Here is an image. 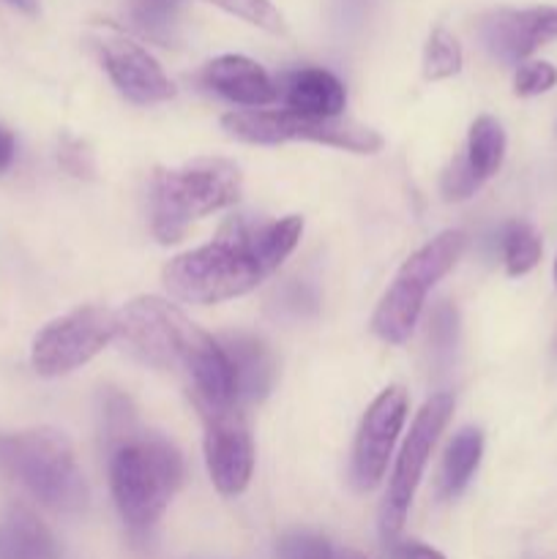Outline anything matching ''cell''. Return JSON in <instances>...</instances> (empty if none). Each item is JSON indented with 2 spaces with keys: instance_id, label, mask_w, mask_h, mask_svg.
Here are the masks:
<instances>
[{
  "instance_id": "24",
  "label": "cell",
  "mask_w": 557,
  "mask_h": 559,
  "mask_svg": "<svg viewBox=\"0 0 557 559\" xmlns=\"http://www.w3.org/2000/svg\"><path fill=\"white\" fill-rule=\"evenodd\" d=\"M557 85V69L546 60H524L513 74V93L522 98L541 96Z\"/></svg>"
},
{
  "instance_id": "15",
  "label": "cell",
  "mask_w": 557,
  "mask_h": 559,
  "mask_svg": "<svg viewBox=\"0 0 557 559\" xmlns=\"http://www.w3.org/2000/svg\"><path fill=\"white\" fill-rule=\"evenodd\" d=\"M233 369L235 402H262L276 382V360L262 338L251 333H224L218 338Z\"/></svg>"
},
{
  "instance_id": "14",
  "label": "cell",
  "mask_w": 557,
  "mask_h": 559,
  "mask_svg": "<svg viewBox=\"0 0 557 559\" xmlns=\"http://www.w3.org/2000/svg\"><path fill=\"white\" fill-rule=\"evenodd\" d=\"M200 80L213 93L240 107H265L278 98L276 80L246 55H218L205 63Z\"/></svg>"
},
{
  "instance_id": "13",
  "label": "cell",
  "mask_w": 557,
  "mask_h": 559,
  "mask_svg": "<svg viewBox=\"0 0 557 559\" xmlns=\"http://www.w3.org/2000/svg\"><path fill=\"white\" fill-rule=\"evenodd\" d=\"M98 55L112 85L129 102L147 107V104H162L175 96V85L164 74L162 63L134 38L123 33H107L98 38Z\"/></svg>"
},
{
  "instance_id": "16",
  "label": "cell",
  "mask_w": 557,
  "mask_h": 559,
  "mask_svg": "<svg viewBox=\"0 0 557 559\" xmlns=\"http://www.w3.org/2000/svg\"><path fill=\"white\" fill-rule=\"evenodd\" d=\"M276 87L287 109L309 115V118H342L344 104H347L342 80L328 69L287 71L276 82Z\"/></svg>"
},
{
  "instance_id": "10",
  "label": "cell",
  "mask_w": 557,
  "mask_h": 559,
  "mask_svg": "<svg viewBox=\"0 0 557 559\" xmlns=\"http://www.w3.org/2000/svg\"><path fill=\"white\" fill-rule=\"evenodd\" d=\"M205 424V462L218 495L238 497L254 473V442L238 404L200 407Z\"/></svg>"
},
{
  "instance_id": "27",
  "label": "cell",
  "mask_w": 557,
  "mask_h": 559,
  "mask_svg": "<svg viewBox=\"0 0 557 559\" xmlns=\"http://www.w3.org/2000/svg\"><path fill=\"white\" fill-rule=\"evenodd\" d=\"M478 186H481V180L475 178L473 169L467 167V162H464V153H462V156L453 158V162L448 164L446 173H442L440 189H442V197H446V200L457 202V200H467L470 194H475V189H478Z\"/></svg>"
},
{
  "instance_id": "21",
  "label": "cell",
  "mask_w": 557,
  "mask_h": 559,
  "mask_svg": "<svg viewBox=\"0 0 557 559\" xmlns=\"http://www.w3.org/2000/svg\"><path fill=\"white\" fill-rule=\"evenodd\" d=\"M502 260L508 276H524L541 260V238L530 224L513 222L502 233Z\"/></svg>"
},
{
  "instance_id": "7",
  "label": "cell",
  "mask_w": 557,
  "mask_h": 559,
  "mask_svg": "<svg viewBox=\"0 0 557 559\" xmlns=\"http://www.w3.org/2000/svg\"><path fill=\"white\" fill-rule=\"evenodd\" d=\"M222 129L240 142L278 145V142H317L349 153L382 151V136L375 129L347 118H309L293 109H244L222 118Z\"/></svg>"
},
{
  "instance_id": "34",
  "label": "cell",
  "mask_w": 557,
  "mask_h": 559,
  "mask_svg": "<svg viewBox=\"0 0 557 559\" xmlns=\"http://www.w3.org/2000/svg\"><path fill=\"white\" fill-rule=\"evenodd\" d=\"M555 355H557V344H555Z\"/></svg>"
},
{
  "instance_id": "25",
  "label": "cell",
  "mask_w": 557,
  "mask_h": 559,
  "mask_svg": "<svg viewBox=\"0 0 557 559\" xmlns=\"http://www.w3.org/2000/svg\"><path fill=\"white\" fill-rule=\"evenodd\" d=\"M336 549L315 533H289L278 540V559H333Z\"/></svg>"
},
{
  "instance_id": "2",
  "label": "cell",
  "mask_w": 557,
  "mask_h": 559,
  "mask_svg": "<svg viewBox=\"0 0 557 559\" xmlns=\"http://www.w3.org/2000/svg\"><path fill=\"white\" fill-rule=\"evenodd\" d=\"M240 191L244 175L229 158H194L156 169L151 186L153 235L164 246L178 243L191 224L235 205Z\"/></svg>"
},
{
  "instance_id": "32",
  "label": "cell",
  "mask_w": 557,
  "mask_h": 559,
  "mask_svg": "<svg viewBox=\"0 0 557 559\" xmlns=\"http://www.w3.org/2000/svg\"><path fill=\"white\" fill-rule=\"evenodd\" d=\"M333 559H366V557L360 555V551H353V549H342V551H336V555H333Z\"/></svg>"
},
{
  "instance_id": "9",
  "label": "cell",
  "mask_w": 557,
  "mask_h": 559,
  "mask_svg": "<svg viewBox=\"0 0 557 559\" xmlns=\"http://www.w3.org/2000/svg\"><path fill=\"white\" fill-rule=\"evenodd\" d=\"M451 415V393H435V396L420 407V413L415 415L407 440H404L402 445V453H399L396 464H393L391 484H388L386 502H382L380 511V527L386 538H396V535L402 533L410 502H413L415 489H418L420 484V475H424L426 462H429L431 456V448H435L437 437L442 435V429L448 426Z\"/></svg>"
},
{
  "instance_id": "4",
  "label": "cell",
  "mask_w": 557,
  "mask_h": 559,
  "mask_svg": "<svg viewBox=\"0 0 557 559\" xmlns=\"http://www.w3.org/2000/svg\"><path fill=\"white\" fill-rule=\"evenodd\" d=\"M0 475L52 511L76 513L87 506L85 475L69 437L58 429L0 431Z\"/></svg>"
},
{
  "instance_id": "11",
  "label": "cell",
  "mask_w": 557,
  "mask_h": 559,
  "mask_svg": "<svg viewBox=\"0 0 557 559\" xmlns=\"http://www.w3.org/2000/svg\"><path fill=\"white\" fill-rule=\"evenodd\" d=\"M410 399L404 388H388L366 409L353 451V480L358 489H375L386 475L396 437L407 418Z\"/></svg>"
},
{
  "instance_id": "33",
  "label": "cell",
  "mask_w": 557,
  "mask_h": 559,
  "mask_svg": "<svg viewBox=\"0 0 557 559\" xmlns=\"http://www.w3.org/2000/svg\"><path fill=\"white\" fill-rule=\"evenodd\" d=\"M555 282H557V262H555Z\"/></svg>"
},
{
  "instance_id": "18",
  "label": "cell",
  "mask_w": 557,
  "mask_h": 559,
  "mask_svg": "<svg viewBox=\"0 0 557 559\" xmlns=\"http://www.w3.org/2000/svg\"><path fill=\"white\" fill-rule=\"evenodd\" d=\"M481 456H484V435L478 429H462L448 445L446 459H442L440 489L446 497H459L467 489L470 478L478 469Z\"/></svg>"
},
{
  "instance_id": "28",
  "label": "cell",
  "mask_w": 557,
  "mask_h": 559,
  "mask_svg": "<svg viewBox=\"0 0 557 559\" xmlns=\"http://www.w3.org/2000/svg\"><path fill=\"white\" fill-rule=\"evenodd\" d=\"M58 162L60 167L69 175H74V178H93V173H96L91 151H87L80 140H69V136H66L63 145H60Z\"/></svg>"
},
{
  "instance_id": "8",
  "label": "cell",
  "mask_w": 557,
  "mask_h": 559,
  "mask_svg": "<svg viewBox=\"0 0 557 559\" xmlns=\"http://www.w3.org/2000/svg\"><path fill=\"white\" fill-rule=\"evenodd\" d=\"M118 336L115 311L102 306H82L58 317L36 333L31 347V364L42 377H63L91 364L112 338Z\"/></svg>"
},
{
  "instance_id": "19",
  "label": "cell",
  "mask_w": 557,
  "mask_h": 559,
  "mask_svg": "<svg viewBox=\"0 0 557 559\" xmlns=\"http://www.w3.org/2000/svg\"><path fill=\"white\" fill-rule=\"evenodd\" d=\"M502 158H506V131H502L500 120L491 118V115H481L473 120L467 134V153H464V162L473 169L475 178L484 183L486 178L500 169Z\"/></svg>"
},
{
  "instance_id": "20",
  "label": "cell",
  "mask_w": 557,
  "mask_h": 559,
  "mask_svg": "<svg viewBox=\"0 0 557 559\" xmlns=\"http://www.w3.org/2000/svg\"><path fill=\"white\" fill-rule=\"evenodd\" d=\"M464 66V52L459 38L446 27H435L424 47V80L440 82L457 76Z\"/></svg>"
},
{
  "instance_id": "30",
  "label": "cell",
  "mask_w": 557,
  "mask_h": 559,
  "mask_svg": "<svg viewBox=\"0 0 557 559\" xmlns=\"http://www.w3.org/2000/svg\"><path fill=\"white\" fill-rule=\"evenodd\" d=\"M14 153H16L14 134H11V131L0 123V173H5V169L11 167V162H14Z\"/></svg>"
},
{
  "instance_id": "17",
  "label": "cell",
  "mask_w": 557,
  "mask_h": 559,
  "mask_svg": "<svg viewBox=\"0 0 557 559\" xmlns=\"http://www.w3.org/2000/svg\"><path fill=\"white\" fill-rule=\"evenodd\" d=\"M58 544L38 516L14 508L0 522V559H58Z\"/></svg>"
},
{
  "instance_id": "3",
  "label": "cell",
  "mask_w": 557,
  "mask_h": 559,
  "mask_svg": "<svg viewBox=\"0 0 557 559\" xmlns=\"http://www.w3.org/2000/svg\"><path fill=\"white\" fill-rule=\"evenodd\" d=\"M109 451V486L120 516L131 530H151L183 480L178 448L158 435L134 431Z\"/></svg>"
},
{
  "instance_id": "26",
  "label": "cell",
  "mask_w": 557,
  "mask_h": 559,
  "mask_svg": "<svg viewBox=\"0 0 557 559\" xmlns=\"http://www.w3.org/2000/svg\"><path fill=\"white\" fill-rule=\"evenodd\" d=\"M459 336V314L451 304H440L431 311L429 320V342L437 355H451Z\"/></svg>"
},
{
  "instance_id": "1",
  "label": "cell",
  "mask_w": 557,
  "mask_h": 559,
  "mask_svg": "<svg viewBox=\"0 0 557 559\" xmlns=\"http://www.w3.org/2000/svg\"><path fill=\"white\" fill-rule=\"evenodd\" d=\"M300 233V216L278 222L233 218L211 243L169 260L164 267V287L178 300L197 306L240 298L278 271L298 246Z\"/></svg>"
},
{
  "instance_id": "6",
  "label": "cell",
  "mask_w": 557,
  "mask_h": 559,
  "mask_svg": "<svg viewBox=\"0 0 557 559\" xmlns=\"http://www.w3.org/2000/svg\"><path fill=\"white\" fill-rule=\"evenodd\" d=\"M118 320V342L126 344L131 355L156 369H189L191 358L211 338L197 328L178 306L162 298H137L115 314Z\"/></svg>"
},
{
  "instance_id": "22",
  "label": "cell",
  "mask_w": 557,
  "mask_h": 559,
  "mask_svg": "<svg viewBox=\"0 0 557 559\" xmlns=\"http://www.w3.org/2000/svg\"><path fill=\"white\" fill-rule=\"evenodd\" d=\"M205 3L216 5V9L227 11V14L238 16V20L249 22V25L260 27L265 33H278V36L287 33L282 11L271 0H205Z\"/></svg>"
},
{
  "instance_id": "23",
  "label": "cell",
  "mask_w": 557,
  "mask_h": 559,
  "mask_svg": "<svg viewBox=\"0 0 557 559\" xmlns=\"http://www.w3.org/2000/svg\"><path fill=\"white\" fill-rule=\"evenodd\" d=\"M180 0H131V20L137 22L142 33L167 41L175 27Z\"/></svg>"
},
{
  "instance_id": "5",
  "label": "cell",
  "mask_w": 557,
  "mask_h": 559,
  "mask_svg": "<svg viewBox=\"0 0 557 559\" xmlns=\"http://www.w3.org/2000/svg\"><path fill=\"white\" fill-rule=\"evenodd\" d=\"M467 249V235L459 229H448L420 246L404 265L399 267L396 278L382 295L375 317H371V331L388 344H404L418 322L424 309L426 293L451 271L459 257Z\"/></svg>"
},
{
  "instance_id": "29",
  "label": "cell",
  "mask_w": 557,
  "mask_h": 559,
  "mask_svg": "<svg viewBox=\"0 0 557 559\" xmlns=\"http://www.w3.org/2000/svg\"><path fill=\"white\" fill-rule=\"evenodd\" d=\"M393 559H446V557H442L437 549H431V546L410 540V544H399L396 549H393Z\"/></svg>"
},
{
  "instance_id": "31",
  "label": "cell",
  "mask_w": 557,
  "mask_h": 559,
  "mask_svg": "<svg viewBox=\"0 0 557 559\" xmlns=\"http://www.w3.org/2000/svg\"><path fill=\"white\" fill-rule=\"evenodd\" d=\"M5 3H11L14 9H20L22 14H36L38 11V0H5Z\"/></svg>"
},
{
  "instance_id": "12",
  "label": "cell",
  "mask_w": 557,
  "mask_h": 559,
  "mask_svg": "<svg viewBox=\"0 0 557 559\" xmlns=\"http://www.w3.org/2000/svg\"><path fill=\"white\" fill-rule=\"evenodd\" d=\"M481 44L500 63H524L546 44L557 41L555 5L495 9L478 20Z\"/></svg>"
}]
</instances>
